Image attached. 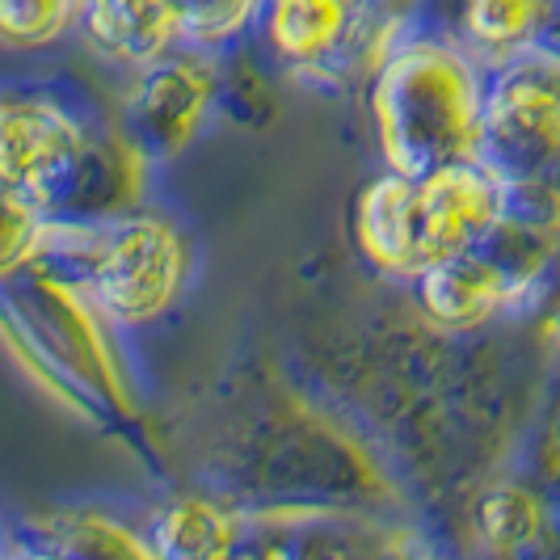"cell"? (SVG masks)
Segmentation results:
<instances>
[{
    "label": "cell",
    "instance_id": "7c38bea8",
    "mask_svg": "<svg viewBox=\"0 0 560 560\" xmlns=\"http://www.w3.org/2000/svg\"><path fill=\"white\" fill-rule=\"evenodd\" d=\"M9 560H63L59 552H26V557H9Z\"/></svg>",
    "mask_w": 560,
    "mask_h": 560
},
{
    "label": "cell",
    "instance_id": "ba28073f",
    "mask_svg": "<svg viewBox=\"0 0 560 560\" xmlns=\"http://www.w3.org/2000/svg\"><path fill=\"white\" fill-rule=\"evenodd\" d=\"M77 30L122 72H136L177 47L165 0H77Z\"/></svg>",
    "mask_w": 560,
    "mask_h": 560
},
{
    "label": "cell",
    "instance_id": "5b68a950",
    "mask_svg": "<svg viewBox=\"0 0 560 560\" xmlns=\"http://www.w3.org/2000/svg\"><path fill=\"white\" fill-rule=\"evenodd\" d=\"M418 26L421 0H266L257 43L287 81L350 93Z\"/></svg>",
    "mask_w": 560,
    "mask_h": 560
},
{
    "label": "cell",
    "instance_id": "8992f818",
    "mask_svg": "<svg viewBox=\"0 0 560 560\" xmlns=\"http://www.w3.org/2000/svg\"><path fill=\"white\" fill-rule=\"evenodd\" d=\"M560 236L527 220H505L485 245L459 253L413 282L421 312L451 334H477L523 312L548 287Z\"/></svg>",
    "mask_w": 560,
    "mask_h": 560
},
{
    "label": "cell",
    "instance_id": "277c9868",
    "mask_svg": "<svg viewBox=\"0 0 560 560\" xmlns=\"http://www.w3.org/2000/svg\"><path fill=\"white\" fill-rule=\"evenodd\" d=\"M477 161L502 186L510 215L560 236V51L535 47L489 68Z\"/></svg>",
    "mask_w": 560,
    "mask_h": 560
},
{
    "label": "cell",
    "instance_id": "9c48e42d",
    "mask_svg": "<svg viewBox=\"0 0 560 560\" xmlns=\"http://www.w3.org/2000/svg\"><path fill=\"white\" fill-rule=\"evenodd\" d=\"M249 523L207 493H177L148 518V544L156 560H232Z\"/></svg>",
    "mask_w": 560,
    "mask_h": 560
},
{
    "label": "cell",
    "instance_id": "52a82bcc",
    "mask_svg": "<svg viewBox=\"0 0 560 560\" xmlns=\"http://www.w3.org/2000/svg\"><path fill=\"white\" fill-rule=\"evenodd\" d=\"M224 97V56L173 47L131 72L122 93V140L143 165L182 156Z\"/></svg>",
    "mask_w": 560,
    "mask_h": 560
},
{
    "label": "cell",
    "instance_id": "30bf717a",
    "mask_svg": "<svg viewBox=\"0 0 560 560\" xmlns=\"http://www.w3.org/2000/svg\"><path fill=\"white\" fill-rule=\"evenodd\" d=\"M557 22L560 0H459L455 38L485 68H502L535 47H548Z\"/></svg>",
    "mask_w": 560,
    "mask_h": 560
},
{
    "label": "cell",
    "instance_id": "8fae6325",
    "mask_svg": "<svg viewBox=\"0 0 560 560\" xmlns=\"http://www.w3.org/2000/svg\"><path fill=\"white\" fill-rule=\"evenodd\" d=\"M177 47L228 56L257 34L266 0H165Z\"/></svg>",
    "mask_w": 560,
    "mask_h": 560
},
{
    "label": "cell",
    "instance_id": "3957f363",
    "mask_svg": "<svg viewBox=\"0 0 560 560\" xmlns=\"http://www.w3.org/2000/svg\"><path fill=\"white\" fill-rule=\"evenodd\" d=\"M47 249L72 266V287L106 325L143 329L173 312L195 275V249L177 220L161 211H114L102 220L56 224ZM38 253V257H43Z\"/></svg>",
    "mask_w": 560,
    "mask_h": 560
},
{
    "label": "cell",
    "instance_id": "5bb4252c",
    "mask_svg": "<svg viewBox=\"0 0 560 560\" xmlns=\"http://www.w3.org/2000/svg\"><path fill=\"white\" fill-rule=\"evenodd\" d=\"M0 560H9V557H4V552H0Z\"/></svg>",
    "mask_w": 560,
    "mask_h": 560
},
{
    "label": "cell",
    "instance_id": "7a4b0ae2",
    "mask_svg": "<svg viewBox=\"0 0 560 560\" xmlns=\"http://www.w3.org/2000/svg\"><path fill=\"white\" fill-rule=\"evenodd\" d=\"M510 220L502 186L480 161L430 173H380L354 202V241L366 261L400 282L485 245Z\"/></svg>",
    "mask_w": 560,
    "mask_h": 560
},
{
    "label": "cell",
    "instance_id": "4fadbf2b",
    "mask_svg": "<svg viewBox=\"0 0 560 560\" xmlns=\"http://www.w3.org/2000/svg\"><path fill=\"white\" fill-rule=\"evenodd\" d=\"M557 337H560V312H557Z\"/></svg>",
    "mask_w": 560,
    "mask_h": 560
},
{
    "label": "cell",
    "instance_id": "6da1fadb",
    "mask_svg": "<svg viewBox=\"0 0 560 560\" xmlns=\"http://www.w3.org/2000/svg\"><path fill=\"white\" fill-rule=\"evenodd\" d=\"M489 68L455 34L418 26L366 81L375 148L388 173L468 165L480 152Z\"/></svg>",
    "mask_w": 560,
    "mask_h": 560
}]
</instances>
